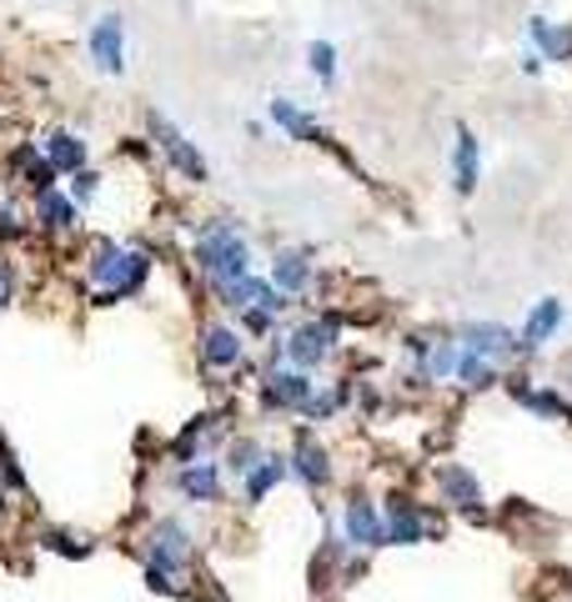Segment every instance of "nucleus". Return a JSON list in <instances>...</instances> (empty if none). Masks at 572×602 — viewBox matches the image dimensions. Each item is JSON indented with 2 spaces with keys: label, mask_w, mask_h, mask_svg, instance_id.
<instances>
[{
  "label": "nucleus",
  "mask_w": 572,
  "mask_h": 602,
  "mask_svg": "<svg viewBox=\"0 0 572 602\" xmlns=\"http://www.w3.org/2000/svg\"><path fill=\"white\" fill-rule=\"evenodd\" d=\"M518 397L527 406H533V412H543V417H568V406L558 402V397H547V392H527V387H518Z\"/></svg>",
  "instance_id": "obj_25"
},
{
  "label": "nucleus",
  "mask_w": 572,
  "mask_h": 602,
  "mask_svg": "<svg viewBox=\"0 0 572 602\" xmlns=\"http://www.w3.org/2000/svg\"><path fill=\"white\" fill-rule=\"evenodd\" d=\"M443 492H447V502L452 507H477V482H472V472H462V467H447L443 472Z\"/></svg>",
  "instance_id": "obj_22"
},
{
  "label": "nucleus",
  "mask_w": 572,
  "mask_h": 602,
  "mask_svg": "<svg viewBox=\"0 0 572 602\" xmlns=\"http://www.w3.org/2000/svg\"><path fill=\"white\" fill-rule=\"evenodd\" d=\"M186 552H191V532L182 523H161L146 542V567H161V573H182Z\"/></svg>",
  "instance_id": "obj_5"
},
{
  "label": "nucleus",
  "mask_w": 572,
  "mask_h": 602,
  "mask_svg": "<svg viewBox=\"0 0 572 602\" xmlns=\"http://www.w3.org/2000/svg\"><path fill=\"white\" fill-rule=\"evenodd\" d=\"M176 487H182L186 498H196V502H211V498H216V467H211V462H191V467H182Z\"/></svg>",
  "instance_id": "obj_19"
},
{
  "label": "nucleus",
  "mask_w": 572,
  "mask_h": 602,
  "mask_svg": "<svg viewBox=\"0 0 572 602\" xmlns=\"http://www.w3.org/2000/svg\"><path fill=\"white\" fill-rule=\"evenodd\" d=\"M86 51H91V66L101 76H121L126 71V21L116 11L101 15L91 26V36H86Z\"/></svg>",
  "instance_id": "obj_4"
},
{
  "label": "nucleus",
  "mask_w": 572,
  "mask_h": 602,
  "mask_svg": "<svg viewBox=\"0 0 572 602\" xmlns=\"http://www.w3.org/2000/svg\"><path fill=\"white\" fill-rule=\"evenodd\" d=\"M452 367H457V347H452V341H443V347L432 352V372H437V377H447Z\"/></svg>",
  "instance_id": "obj_27"
},
{
  "label": "nucleus",
  "mask_w": 572,
  "mask_h": 602,
  "mask_svg": "<svg viewBox=\"0 0 572 602\" xmlns=\"http://www.w3.org/2000/svg\"><path fill=\"white\" fill-rule=\"evenodd\" d=\"M457 381H462V387H472V392H482V387H493V367H487V356H477V352H468V347H462V352H457Z\"/></svg>",
  "instance_id": "obj_20"
},
{
  "label": "nucleus",
  "mask_w": 572,
  "mask_h": 602,
  "mask_svg": "<svg viewBox=\"0 0 572 602\" xmlns=\"http://www.w3.org/2000/svg\"><path fill=\"white\" fill-rule=\"evenodd\" d=\"M457 347H468V352H477V356H508L512 347H518V337H512L508 327H497V322H468Z\"/></svg>",
  "instance_id": "obj_7"
},
{
  "label": "nucleus",
  "mask_w": 572,
  "mask_h": 602,
  "mask_svg": "<svg viewBox=\"0 0 572 602\" xmlns=\"http://www.w3.org/2000/svg\"><path fill=\"white\" fill-rule=\"evenodd\" d=\"M266 402L272 406H307L312 402V381L301 377V372H282V377H272V387H266Z\"/></svg>",
  "instance_id": "obj_18"
},
{
  "label": "nucleus",
  "mask_w": 572,
  "mask_h": 602,
  "mask_svg": "<svg viewBox=\"0 0 572 602\" xmlns=\"http://www.w3.org/2000/svg\"><path fill=\"white\" fill-rule=\"evenodd\" d=\"M232 467L236 472H251V467H257V447H251V442L236 447V452H232Z\"/></svg>",
  "instance_id": "obj_28"
},
{
  "label": "nucleus",
  "mask_w": 572,
  "mask_h": 602,
  "mask_svg": "<svg viewBox=\"0 0 572 602\" xmlns=\"http://www.w3.org/2000/svg\"><path fill=\"white\" fill-rule=\"evenodd\" d=\"M11 291H15V272L5 262H0V306H5V301H11Z\"/></svg>",
  "instance_id": "obj_29"
},
{
  "label": "nucleus",
  "mask_w": 572,
  "mask_h": 602,
  "mask_svg": "<svg viewBox=\"0 0 572 602\" xmlns=\"http://www.w3.org/2000/svg\"><path fill=\"white\" fill-rule=\"evenodd\" d=\"M151 276V256L146 251H121L111 241L91 251V281L101 297H130V291H141V281Z\"/></svg>",
  "instance_id": "obj_2"
},
{
  "label": "nucleus",
  "mask_w": 572,
  "mask_h": 602,
  "mask_svg": "<svg viewBox=\"0 0 572 602\" xmlns=\"http://www.w3.org/2000/svg\"><path fill=\"white\" fill-rule=\"evenodd\" d=\"M347 542H357V548H382V542H387V527H382V517H377L372 502L357 498L347 507Z\"/></svg>",
  "instance_id": "obj_11"
},
{
  "label": "nucleus",
  "mask_w": 572,
  "mask_h": 602,
  "mask_svg": "<svg viewBox=\"0 0 572 602\" xmlns=\"http://www.w3.org/2000/svg\"><path fill=\"white\" fill-rule=\"evenodd\" d=\"M272 121L282 126L286 136H291V141H326L322 126H316V121L307 116V111H297L291 101H272Z\"/></svg>",
  "instance_id": "obj_16"
},
{
  "label": "nucleus",
  "mask_w": 572,
  "mask_h": 602,
  "mask_svg": "<svg viewBox=\"0 0 572 602\" xmlns=\"http://www.w3.org/2000/svg\"><path fill=\"white\" fill-rule=\"evenodd\" d=\"M307 66H312V76L332 91V86H337V46H332V40H312V46H307Z\"/></svg>",
  "instance_id": "obj_21"
},
{
  "label": "nucleus",
  "mask_w": 572,
  "mask_h": 602,
  "mask_svg": "<svg viewBox=\"0 0 572 602\" xmlns=\"http://www.w3.org/2000/svg\"><path fill=\"white\" fill-rule=\"evenodd\" d=\"M527 36L543 51V61H572V26H552L547 15H533L527 21Z\"/></svg>",
  "instance_id": "obj_12"
},
{
  "label": "nucleus",
  "mask_w": 572,
  "mask_h": 602,
  "mask_svg": "<svg viewBox=\"0 0 572 602\" xmlns=\"http://www.w3.org/2000/svg\"><path fill=\"white\" fill-rule=\"evenodd\" d=\"M387 542H422V532H427V517L412 507L407 498H391L387 502Z\"/></svg>",
  "instance_id": "obj_13"
},
{
  "label": "nucleus",
  "mask_w": 572,
  "mask_h": 602,
  "mask_svg": "<svg viewBox=\"0 0 572 602\" xmlns=\"http://www.w3.org/2000/svg\"><path fill=\"white\" fill-rule=\"evenodd\" d=\"M558 327H562V301H552V297H547L543 306H537V312L527 316V327H522L518 347H522V352H537V347H543V341L552 337Z\"/></svg>",
  "instance_id": "obj_15"
},
{
  "label": "nucleus",
  "mask_w": 572,
  "mask_h": 602,
  "mask_svg": "<svg viewBox=\"0 0 572 602\" xmlns=\"http://www.w3.org/2000/svg\"><path fill=\"white\" fill-rule=\"evenodd\" d=\"M332 341H337V322L326 316V322H307V327L291 331V347H286V352H291V362L307 372V367H316L322 356H332Z\"/></svg>",
  "instance_id": "obj_6"
},
{
  "label": "nucleus",
  "mask_w": 572,
  "mask_h": 602,
  "mask_svg": "<svg viewBox=\"0 0 572 602\" xmlns=\"http://www.w3.org/2000/svg\"><path fill=\"white\" fill-rule=\"evenodd\" d=\"M196 266L216 281V287H226V281H236V276L251 272V247L247 236L236 231L232 222H207L201 231H196Z\"/></svg>",
  "instance_id": "obj_1"
},
{
  "label": "nucleus",
  "mask_w": 572,
  "mask_h": 602,
  "mask_svg": "<svg viewBox=\"0 0 572 602\" xmlns=\"http://www.w3.org/2000/svg\"><path fill=\"white\" fill-rule=\"evenodd\" d=\"M96 181H101V176H91V171H76V186H71V201H91L96 197Z\"/></svg>",
  "instance_id": "obj_26"
},
{
  "label": "nucleus",
  "mask_w": 572,
  "mask_h": 602,
  "mask_svg": "<svg viewBox=\"0 0 572 602\" xmlns=\"http://www.w3.org/2000/svg\"><path fill=\"white\" fill-rule=\"evenodd\" d=\"M272 287L282 297H301V291L312 287V256L307 251H282L272 266Z\"/></svg>",
  "instance_id": "obj_8"
},
{
  "label": "nucleus",
  "mask_w": 572,
  "mask_h": 602,
  "mask_svg": "<svg viewBox=\"0 0 572 602\" xmlns=\"http://www.w3.org/2000/svg\"><path fill=\"white\" fill-rule=\"evenodd\" d=\"M146 131H151V141L161 146V156L171 161V171H182L191 186L207 181V161H201V151L191 146V136H186L182 126H171L161 111H146Z\"/></svg>",
  "instance_id": "obj_3"
},
{
  "label": "nucleus",
  "mask_w": 572,
  "mask_h": 602,
  "mask_svg": "<svg viewBox=\"0 0 572 602\" xmlns=\"http://www.w3.org/2000/svg\"><path fill=\"white\" fill-rule=\"evenodd\" d=\"M282 482V462H266V467H251V482H247V492H251V502H261L272 487Z\"/></svg>",
  "instance_id": "obj_24"
},
{
  "label": "nucleus",
  "mask_w": 572,
  "mask_h": 602,
  "mask_svg": "<svg viewBox=\"0 0 572 602\" xmlns=\"http://www.w3.org/2000/svg\"><path fill=\"white\" fill-rule=\"evenodd\" d=\"M40 156L55 166V176H76V171H86V141L76 131H51Z\"/></svg>",
  "instance_id": "obj_9"
},
{
  "label": "nucleus",
  "mask_w": 572,
  "mask_h": 602,
  "mask_svg": "<svg viewBox=\"0 0 572 602\" xmlns=\"http://www.w3.org/2000/svg\"><path fill=\"white\" fill-rule=\"evenodd\" d=\"M297 472H301V477H307L312 487L332 482V467H326V452H322V447H312V442H301V447H297Z\"/></svg>",
  "instance_id": "obj_23"
},
{
  "label": "nucleus",
  "mask_w": 572,
  "mask_h": 602,
  "mask_svg": "<svg viewBox=\"0 0 572 602\" xmlns=\"http://www.w3.org/2000/svg\"><path fill=\"white\" fill-rule=\"evenodd\" d=\"M36 216L46 231H71L76 226V201L55 191V186H46V191H36Z\"/></svg>",
  "instance_id": "obj_14"
},
{
  "label": "nucleus",
  "mask_w": 572,
  "mask_h": 602,
  "mask_svg": "<svg viewBox=\"0 0 572 602\" xmlns=\"http://www.w3.org/2000/svg\"><path fill=\"white\" fill-rule=\"evenodd\" d=\"M201 356H207V367H236V362H241V341H236L232 327H207Z\"/></svg>",
  "instance_id": "obj_17"
},
{
  "label": "nucleus",
  "mask_w": 572,
  "mask_h": 602,
  "mask_svg": "<svg viewBox=\"0 0 572 602\" xmlns=\"http://www.w3.org/2000/svg\"><path fill=\"white\" fill-rule=\"evenodd\" d=\"M477 171H482V151H477V136L462 126L457 131V146H452V181L462 197H472L477 191Z\"/></svg>",
  "instance_id": "obj_10"
}]
</instances>
